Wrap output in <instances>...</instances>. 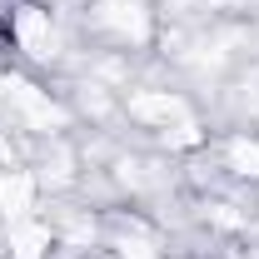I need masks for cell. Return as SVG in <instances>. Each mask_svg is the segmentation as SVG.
<instances>
[{
  "instance_id": "obj_1",
  "label": "cell",
  "mask_w": 259,
  "mask_h": 259,
  "mask_svg": "<svg viewBox=\"0 0 259 259\" xmlns=\"http://www.w3.org/2000/svg\"><path fill=\"white\" fill-rule=\"evenodd\" d=\"M15 35H20V45L30 50V55H50V20L40 15V10H20V20H15Z\"/></svg>"
},
{
  "instance_id": "obj_2",
  "label": "cell",
  "mask_w": 259,
  "mask_h": 259,
  "mask_svg": "<svg viewBox=\"0 0 259 259\" xmlns=\"http://www.w3.org/2000/svg\"><path fill=\"white\" fill-rule=\"evenodd\" d=\"M0 204H5V214H25V204H30V180L25 175H5V185H0Z\"/></svg>"
},
{
  "instance_id": "obj_3",
  "label": "cell",
  "mask_w": 259,
  "mask_h": 259,
  "mask_svg": "<svg viewBox=\"0 0 259 259\" xmlns=\"http://www.w3.org/2000/svg\"><path fill=\"white\" fill-rule=\"evenodd\" d=\"M45 244H50L45 229H20V234H15V259H40Z\"/></svg>"
},
{
  "instance_id": "obj_4",
  "label": "cell",
  "mask_w": 259,
  "mask_h": 259,
  "mask_svg": "<svg viewBox=\"0 0 259 259\" xmlns=\"http://www.w3.org/2000/svg\"><path fill=\"white\" fill-rule=\"evenodd\" d=\"M229 155H234V164H239L244 175H259V145H244V140H239Z\"/></svg>"
}]
</instances>
